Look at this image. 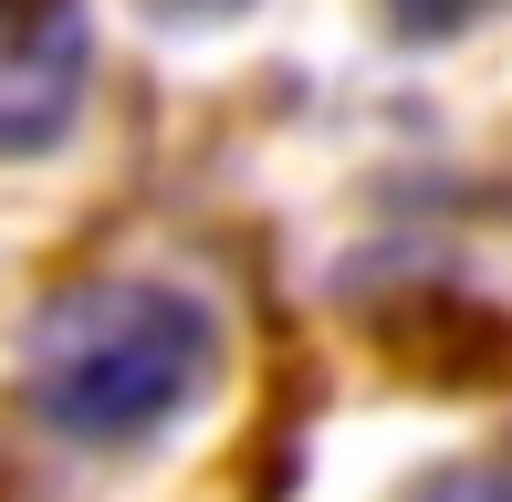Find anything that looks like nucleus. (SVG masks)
Returning a JSON list of instances; mask_svg holds the SVG:
<instances>
[{
    "mask_svg": "<svg viewBox=\"0 0 512 502\" xmlns=\"http://www.w3.org/2000/svg\"><path fill=\"white\" fill-rule=\"evenodd\" d=\"M220 367V325L199 293L147 283V272H105V283H63L21 335V387L32 419L74 450H136L199 408Z\"/></svg>",
    "mask_w": 512,
    "mask_h": 502,
    "instance_id": "f257e3e1",
    "label": "nucleus"
},
{
    "mask_svg": "<svg viewBox=\"0 0 512 502\" xmlns=\"http://www.w3.org/2000/svg\"><path fill=\"white\" fill-rule=\"evenodd\" d=\"M147 11H157V21H241L251 0H147Z\"/></svg>",
    "mask_w": 512,
    "mask_h": 502,
    "instance_id": "39448f33",
    "label": "nucleus"
},
{
    "mask_svg": "<svg viewBox=\"0 0 512 502\" xmlns=\"http://www.w3.org/2000/svg\"><path fill=\"white\" fill-rule=\"evenodd\" d=\"M95 84V21L84 0H0V157L63 147Z\"/></svg>",
    "mask_w": 512,
    "mask_h": 502,
    "instance_id": "f03ea898",
    "label": "nucleus"
},
{
    "mask_svg": "<svg viewBox=\"0 0 512 502\" xmlns=\"http://www.w3.org/2000/svg\"><path fill=\"white\" fill-rule=\"evenodd\" d=\"M418 502H512V450H481V461H450L418 482Z\"/></svg>",
    "mask_w": 512,
    "mask_h": 502,
    "instance_id": "20e7f679",
    "label": "nucleus"
},
{
    "mask_svg": "<svg viewBox=\"0 0 512 502\" xmlns=\"http://www.w3.org/2000/svg\"><path fill=\"white\" fill-rule=\"evenodd\" d=\"M377 11H387V32H398V42H460L471 21H492L502 0H377Z\"/></svg>",
    "mask_w": 512,
    "mask_h": 502,
    "instance_id": "7ed1b4c3",
    "label": "nucleus"
}]
</instances>
